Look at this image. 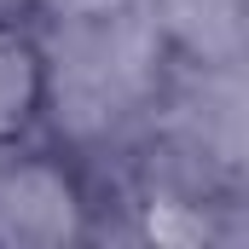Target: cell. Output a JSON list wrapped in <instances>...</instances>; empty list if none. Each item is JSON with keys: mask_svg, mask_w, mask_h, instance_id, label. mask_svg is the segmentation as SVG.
Instances as JSON below:
<instances>
[{"mask_svg": "<svg viewBox=\"0 0 249 249\" xmlns=\"http://www.w3.org/2000/svg\"><path fill=\"white\" fill-rule=\"evenodd\" d=\"M53 105H58V58L47 29L29 12L0 6V151L47 133Z\"/></svg>", "mask_w": 249, "mask_h": 249, "instance_id": "obj_2", "label": "cell"}, {"mask_svg": "<svg viewBox=\"0 0 249 249\" xmlns=\"http://www.w3.org/2000/svg\"><path fill=\"white\" fill-rule=\"evenodd\" d=\"M105 232L99 174L35 133L0 151V249H81Z\"/></svg>", "mask_w": 249, "mask_h": 249, "instance_id": "obj_1", "label": "cell"}]
</instances>
